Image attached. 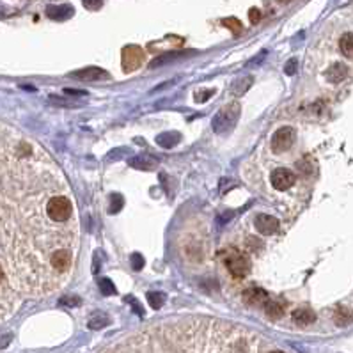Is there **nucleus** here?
Segmentation results:
<instances>
[{"mask_svg":"<svg viewBox=\"0 0 353 353\" xmlns=\"http://www.w3.org/2000/svg\"><path fill=\"white\" fill-rule=\"evenodd\" d=\"M4 194H0V197ZM7 208H4V202L0 199V259H4V255H7L11 252V257L18 263V265H25L30 270L32 266V254H30V247L27 243H23V236L18 233V229L15 227V222L11 220L7 213ZM9 257V255H7ZM18 266V268H20ZM23 268V266H21Z\"/></svg>","mask_w":353,"mask_h":353,"instance_id":"nucleus-1","label":"nucleus"},{"mask_svg":"<svg viewBox=\"0 0 353 353\" xmlns=\"http://www.w3.org/2000/svg\"><path fill=\"white\" fill-rule=\"evenodd\" d=\"M44 210H46V216L50 220L62 224V222L69 220L71 215H73V202L69 201L66 196H55L46 201Z\"/></svg>","mask_w":353,"mask_h":353,"instance_id":"nucleus-2","label":"nucleus"},{"mask_svg":"<svg viewBox=\"0 0 353 353\" xmlns=\"http://www.w3.org/2000/svg\"><path fill=\"white\" fill-rule=\"evenodd\" d=\"M240 116V105L238 103H229L226 108H222L220 112L216 114L213 121H211V126L216 133H226L227 130L235 126L236 119Z\"/></svg>","mask_w":353,"mask_h":353,"instance_id":"nucleus-3","label":"nucleus"},{"mask_svg":"<svg viewBox=\"0 0 353 353\" xmlns=\"http://www.w3.org/2000/svg\"><path fill=\"white\" fill-rule=\"evenodd\" d=\"M226 266L235 279H245L250 272V263L241 250H229V252H227Z\"/></svg>","mask_w":353,"mask_h":353,"instance_id":"nucleus-4","label":"nucleus"},{"mask_svg":"<svg viewBox=\"0 0 353 353\" xmlns=\"http://www.w3.org/2000/svg\"><path fill=\"white\" fill-rule=\"evenodd\" d=\"M144 50L140 46L130 44L123 50V71L124 73H132L135 69H138L144 64Z\"/></svg>","mask_w":353,"mask_h":353,"instance_id":"nucleus-5","label":"nucleus"},{"mask_svg":"<svg viewBox=\"0 0 353 353\" xmlns=\"http://www.w3.org/2000/svg\"><path fill=\"white\" fill-rule=\"evenodd\" d=\"M294 138H296V133H294V130L291 126L279 128V130L274 133V137H272V149H274L275 153L288 151L294 144Z\"/></svg>","mask_w":353,"mask_h":353,"instance_id":"nucleus-6","label":"nucleus"},{"mask_svg":"<svg viewBox=\"0 0 353 353\" xmlns=\"http://www.w3.org/2000/svg\"><path fill=\"white\" fill-rule=\"evenodd\" d=\"M73 265V255L68 249H57L50 254V266L57 274H66Z\"/></svg>","mask_w":353,"mask_h":353,"instance_id":"nucleus-7","label":"nucleus"},{"mask_svg":"<svg viewBox=\"0 0 353 353\" xmlns=\"http://www.w3.org/2000/svg\"><path fill=\"white\" fill-rule=\"evenodd\" d=\"M294 179H296V177H294L293 171L286 169V167H279V169H275V171L272 172V176H270L272 185H274L275 190H279V192L290 190V188L294 185Z\"/></svg>","mask_w":353,"mask_h":353,"instance_id":"nucleus-8","label":"nucleus"},{"mask_svg":"<svg viewBox=\"0 0 353 353\" xmlns=\"http://www.w3.org/2000/svg\"><path fill=\"white\" fill-rule=\"evenodd\" d=\"M71 77H73V78L83 80V82H99V80L110 78V75H108L105 69L94 68V66L85 68V69H80V71H75V73H71Z\"/></svg>","mask_w":353,"mask_h":353,"instance_id":"nucleus-9","label":"nucleus"},{"mask_svg":"<svg viewBox=\"0 0 353 353\" xmlns=\"http://www.w3.org/2000/svg\"><path fill=\"white\" fill-rule=\"evenodd\" d=\"M254 226L261 235L270 236V235H275L277 229H279V220L272 215H257L254 220Z\"/></svg>","mask_w":353,"mask_h":353,"instance_id":"nucleus-10","label":"nucleus"},{"mask_svg":"<svg viewBox=\"0 0 353 353\" xmlns=\"http://www.w3.org/2000/svg\"><path fill=\"white\" fill-rule=\"evenodd\" d=\"M268 300V293L261 288H252L243 293V302L249 305H265Z\"/></svg>","mask_w":353,"mask_h":353,"instance_id":"nucleus-11","label":"nucleus"},{"mask_svg":"<svg viewBox=\"0 0 353 353\" xmlns=\"http://www.w3.org/2000/svg\"><path fill=\"white\" fill-rule=\"evenodd\" d=\"M46 15L52 20L62 21L69 16H73V7L71 5H48L46 7Z\"/></svg>","mask_w":353,"mask_h":353,"instance_id":"nucleus-12","label":"nucleus"},{"mask_svg":"<svg viewBox=\"0 0 353 353\" xmlns=\"http://www.w3.org/2000/svg\"><path fill=\"white\" fill-rule=\"evenodd\" d=\"M325 77H327V80H330V82L337 83V82H341V80H344L346 77H348V68L341 62L332 64V66L327 69Z\"/></svg>","mask_w":353,"mask_h":353,"instance_id":"nucleus-13","label":"nucleus"},{"mask_svg":"<svg viewBox=\"0 0 353 353\" xmlns=\"http://www.w3.org/2000/svg\"><path fill=\"white\" fill-rule=\"evenodd\" d=\"M293 319L294 323L298 325H311L316 319V314L311 309H307V307H302V309H296L293 313Z\"/></svg>","mask_w":353,"mask_h":353,"instance_id":"nucleus-14","label":"nucleus"},{"mask_svg":"<svg viewBox=\"0 0 353 353\" xmlns=\"http://www.w3.org/2000/svg\"><path fill=\"white\" fill-rule=\"evenodd\" d=\"M157 158H151L147 157V155H142V157H137L133 158V160H130V165L135 167V169H146V171H149V169H155V165H157Z\"/></svg>","mask_w":353,"mask_h":353,"instance_id":"nucleus-15","label":"nucleus"},{"mask_svg":"<svg viewBox=\"0 0 353 353\" xmlns=\"http://www.w3.org/2000/svg\"><path fill=\"white\" fill-rule=\"evenodd\" d=\"M333 319H335V323H337L339 327H346V325L353 323V311L348 309V307H339V309L335 311Z\"/></svg>","mask_w":353,"mask_h":353,"instance_id":"nucleus-16","label":"nucleus"},{"mask_svg":"<svg viewBox=\"0 0 353 353\" xmlns=\"http://www.w3.org/2000/svg\"><path fill=\"white\" fill-rule=\"evenodd\" d=\"M339 50L343 52V55L353 59V34L352 32L341 36V39H339Z\"/></svg>","mask_w":353,"mask_h":353,"instance_id":"nucleus-17","label":"nucleus"},{"mask_svg":"<svg viewBox=\"0 0 353 353\" xmlns=\"http://www.w3.org/2000/svg\"><path fill=\"white\" fill-rule=\"evenodd\" d=\"M179 140V133L171 132V133H162L160 137L157 138V142L162 147H174Z\"/></svg>","mask_w":353,"mask_h":353,"instance_id":"nucleus-18","label":"nucleus"},{"mask_svg":"<svg viewBox=\"0 0 353 353\" xmlns=\"http://www.w3.org/2000/svg\"><path fill=\"white\" fill-rule=\"evenodd\" d=\"M181 52H169V54H163L160 55V57H157V59L151 62V68H158V66H163V64H169L172 62V60H176L177 57H181Z\"/></svg>","mask_w":353,"mask_h":353,"instance_id":"nucleus-19","label":"nucleus"},{"mask_svg":"<svg viewBox=\"0 0 353 353\" xmlns=\"http://www.w3.org/2000/svg\"><path fill=\"white\" fill-rule=\"evenodd\" d=\"M147 300H149L153 309H160L163 305V302H165V294L160 293V291H153V293L147 294Z\"/></svg>","mask_w":353,"mask_h":353,"instance_id":"nucleus-20","label":"nucleus"},{"mask_svg":"<svg viewBox=\"0 0 353 353\" xmlns=\"http://www.w3.org/2000/svg\"><path fill=\"white\" fill-rule=\"evenodd\" d=\"M282 313H284V309H282V305L275 304V302H270V304L266 305V314H268L270 318H274V319L280 318V316H282Z\"/></svg>","mask_w":353,"mask_h":353,"instance_id":"nucleus-21","label":"nucleus"},{"mask_svg":"<svg viewBox=\"0 0 353 353\" xmlns=\"http://www.w3.org/2000/svg\"><path fill=\"white\" fill-rule=\"evenodd\" d=\"M98 286H99V290H101V293L103 294H114L116 293V288H114L112 280L105 279V277H101V279L98 280Z\"/></svg>","mask_w":353,"mask_h":353,"instance_id":"nucleus-22","label":"nucleus"},{"mask_svg":"<svg viewBox=\"0 0 353 353\" xmlns=\"http://www.w3.org/2000/svg\"><path fill=\"white\" fill-rule=\"evenodd\" d=\"M222 25L224 27H227V29H231V32L233 34H238V32H241V23L236 18H226V20H222Z\"/></svg>","mask_w":353,"mask_h":353,"instance_id":"nucleus-23","label":"nucleus"},{"mask_svg":"<svg viewBox=\"0 0 353 353\" xmlns=\"http://www.w3.org/2000/svg\"><path fill=\"white\" fill-rule=\"evenodd\" d=\"M123 197L119 196V194H112V197H110V213H118L123 208Z\"/></svg>","mask_w":353,"mask_h":353,"instance_id":"nucleus-24","label":"nucleus"},{"mask_svg":"<svg viewBox=\"0 0 353 353\" xmlns=\"http://www.w3.org/2000/svg\"><path fill=\"white\" fill-rule=\"evenodd\" d=\"M132 266H133V270H142V266H144V257L140 254H132Z\"/></svg>","mask_w":353,"mask_h":353,"instance_id":"nucleus-25","label":"nucleus"},{"mask_svg":"<svg viewBox=\"0 0 353 353\" xmlns=\"http://www.w3.org/2000/svg\"><path fill=\"white\" fill-rule=\"evenodd\" d=\"M82 2H83V5H85L87 9H91V11L99 9V7H101V4H103V0H82Z\"/></svg>","mask_w":353,"mask_h":353,"instance_id":"nucleus-26","label":"nucleus"},{"mask_svg":"<svg viewBox=\"0 0 353 353\" xmlns=\"http://www.w3.org/2000/svg\"><path fill=\"white\" fill-rule=\"evenodd\" d=\"M105 325H107V318H105V316H98V318H94L93 321L89 323V327H91V329H101Z\"/></svg>","mask_w":353,"mask_h":353,"instance_id":"nucleus-27","label":"nucleus"},{"mask_svg":"<svg viewBox=\"0 0 353 353\" xmlns=\"http://www.w3.org/2000/svg\"><path fill=\"white\" fill-rule=\"evenodd\" d=\"M296 169H298V171L302 172L304 176H307V174H309V172L313 171V165H311V163H307L305 160H302V162L296 163Z\"/></svg>","mask_w":353,"mask_h":353,"instance_id":"nucleus-28","label":"nucleus"},{"mask_svg":"<svg viewBox=\"0 0 353 353\" xmlns=\"http://www.w3.org/2000/svg\"><path fill=\"white\" fill-rule=\"evenodd\" d=\"M78 304H80L78 296H64V298H60V305H71V307H75V305Z\"/></svg>","mask_w":353,"mask_h":353,"instance_id":"nucleus-29","label":"nucleus"},{"mask_svg":"<svg viewBox=\"0 0 353 353\" xmlns=\"http://www.w3.org/2000/svg\"><path fill=\"white\" fill-rule=\"evenodd\" d=\"M249 18H250V21H252V23H259V20H261V11L255 9V7H252V9H250V13H249Z\"/></svg>","mask_w":353,"mask_h":353,"instance_id":"nucleus-30","label":"nucleus"},{"mask_svg":"<svg viewBox=\"0 0 353 353\" xmlns=\"http://www.w3.org/2000/svg\"><path fill=\"white\" fill-rule=\"evenodd\" d=\"M286 73H288V75H294V73H296V60H294V59H291L290 62L286 64Z\"/></svg>","mask_w":353,"mask_h":353,"instance_id":"nucleus-31","label":"nucleus"},{"mask_svg":"<svg viewBox=\"0 0 353 353\" xmlns=\"http://www.w3.org/2000/svg\"><path fill=\"white\" fill-rule=\"evenodd\" d=\"M64 94H73V96H85V91H75V89H64Z\"/></svg>","mask_w":353,"mask_h":353,"instance_id":"nucleus-32","label":"nucleus"},{"mask_svg":"<svg viewBox=\"0 0 353 353\" xmlns=\"http://www.w3.org/2000/svg\"><path fill=\"white\" fill-rule=\"evenodd\" d=\"M265 57H266V50H265V52H261V54H259V55H257V57H255V59H254V60H252V62H250V66H254V64H257V62H261V60L265 59Z\"/></svg>","mask_w":353,"mask_h":353,"instance_id":"nucleus-33","label":"nucleus"},{"mask_svg":"<svg viewBox=\"0 0 353 353\" xmlns=\"http://www.w3.org/2000/svg\"><path fill=\"white\" fill-rule=\"evenodd\" d=\"M272 353H284V352H272Z\"/></svg>","mask_w":353,"mask_h":353,"instance_id":"nucleus-34","label":"nucleus"},{"mask_svg":"<svg viewBox=\"0 0 353 353\" xmlns=\"http://www.w3.org/2000/svg\"><path fill=\"white\" fill-rule=\"evenodd\" d=\"M280 2H288V0H280Z\"/></svg>","mask_w":353,"mask_h":353,"instance_id":"nucleus-35","label":"nucleus"}]
</instances>
